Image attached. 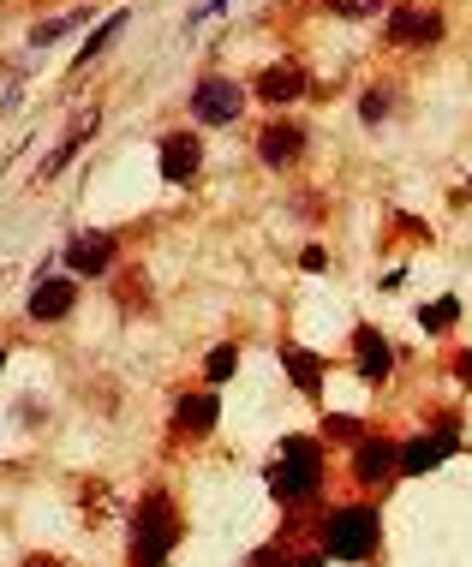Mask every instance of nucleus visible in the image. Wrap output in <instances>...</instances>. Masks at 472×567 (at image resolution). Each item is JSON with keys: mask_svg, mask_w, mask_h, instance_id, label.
Masks as SVG:
<instances>
[{"mask_svg": "<svg viewBox=\"0 0 472 567\" xmlns=\"http://www.w3.org/2000/svg\"><path fill=\"white\" fill-rule=\"evenodd\" d=\"M264 489L294 526H317V508H324V489H329V442L306 431L281 436L264 454Z\"/></svg>", "mask_w": 472, "mask_h": 567, "instance_id": "1", "label": "nucleus"}, {"mask_svg": "<svg viewBox=\"0 0 472 567\" xmlns=\"http://www.w3.org/2000/svg\"><path fill=\"white\" fill-rule=\"evenodd\" d=\"M311 544L341 567H383L389 561L383 502H371V496L324 502V508H317V526H311Z\"/></svg>", "mask_w": 472, "mask_h": 567, "instance_id": "2", "label": "nucleus"}, {"mask_svg": "<svg viewBox=\"0 0 472 567\" xmlns=\"http://www.w3.org/2000/svg\"><path fill=\"white\" fill-rule=\"evenodd\" d=\"M179 544H186V514L162 484H150L126 514V567H167Z\"/></svg>", "mask_w": 472, "mask_h": 567, "instance_id": "3", "label": "nucleus"}, {"mask_svg": "<svg viewBox=\"0 0 472 567\" xmlns=\"http://www.w3.org/2000/svg\"><path fill=\"white\" fill-rule=\"evenodd\" d=\"M461 449H466L461 412H454V406L431 412V419H424L413 436H401V478H407V484H413V478H431V472H443Z\"/></svg>", "mask_w": 472, "mask_h": 567, "instance_id": "4", "label": "nucleus"}, {"mask_svg": "<svg viewBox=\"0 0 472 567\" xmlns=\"http://www.w3.org/2000/svg\"><path fill=\"white\" fill-rule=\"evenodd\" d=\"M347 484H353V496H371V502H383L389 489H401V436H389V431H365L353 449H347Z\"/></svg>", "mask_w": 472, "mask_h": 567, "instance_id": "5", "label": "nucleus"}, {"mask_svg": "<svg viewBox=\"0 0 472 567\" xmlns=\"http://www.w3.org/2000/svg\"><path fill=\"white\" fill-rule=\"evenodd\" d=\"M449 37V19L437 0H394L389 19H383V42L401 54H424V49H443Z\"/></svg>", "mask_w": 472, "mask_h": 567, "instance_id": "6", "label": "nucleus"}, {"mask_svg": "<svg viewBox=\"0 0 472 567\" xmlns=\"http://www.w3.org/2000/svg\"><path fill=\"white\" fill-rule=\"evenodd\" d=\"M216 431H222V389L197 382V389L174 394V412H167V442L174 449H197V442H209Z\"/></svg>", "mask_w": 472, "mask_h": 567, "instance_id": "7", "label": "nucleus"}, {"mask_svg": "<svg viewBox=\"0 0 472 567\" xmlns=\"http://www.w3.org/2000/svg\"><path fill=\"white\" fill-rule=\"evenodd\" d=\"M252 102V84H239L234 72H204L192 84V120L197 126H234Z\"/></svg>", "mask_w": 472, "mask_h": 567, "instance_id": "8", "label": "nucleus"}, {"mask_svg": "<svg viewBox=\"0 0 472 567\" xmlns=\"http://www.w3.org/2000/svg\"><path fill=\"white\" fill-rule=\"evenodd\" d=\"M347 371H353L365 389H389L394 382V341L377 323H353V334H347Z\"/></svg>", "mask_w": 472, "mask_h": 567, "instance_id": "9", "label": "nucleus"}, {"mask_svg": "<svg viewBox=\"0 0 472 567\" xmlns=\"http://www.w3.org/2000/svg\"><path fill=\"white\" fill-rule=\"evenodd\" d=\"M79 299H84L79 275H37L30 293H24V317H30V323H42V329H54V323H66V317L79 311Z\"/></svg>", "mask_w": 472, "mask_h": 567, "instance_id": "10", "label": "nucleus"}, {"mask_svg": "<svg viewBox=\"0 0 472 567\" xmlns=\"http://www.w3.org/2000/svg\"><path fill=\"white\" fill-rule=\"evenodd\" d=\"M60 264H66V275H79V281H102L120 264V239L109 227H84V234H72L60 245Z\"/></svg>", "mask_w": 472, "mask_h": 567, "instance_id": "11", "label": "nucleus"}, {"mask_svg": "<svg viewBox=\"0 0 472 567\" xmlns=\"http://www.w3.org/2000/svg\"><path fill=\"white\" fill-rule=\"evenodd\" d=\"M276 359H281V371L287 382H294V394L299 401H311V406H324V382H329V352H317L306 341H276Z\"/></svg>", "mask_w": 472, "mask_h": 567, "instance_id": "12", "label": "nucleus"}, {"mask_svg": "<svg viewBox=\"0 0 472 567\" xmlns=\"http://www.w3.org/2000/svg\"><path fill=\"white\" fill-rule=\"evenodd\" d=\"M252 144H257V162H264V167H276V174H287V167H299V162H306L311 132L299 126V120L276 114V120H264V126H257Z\"/></svg>", "mask_w": 472, "mask_h": 567, "instance_id": "13", "label": "nucleus"}, {"mask_svg": "<svg viewBox=\"0 0 472 567\" xmlns=\"http://www.w3.org/2000/svg\"><path fill=\"white\" fill-rule=\"evenodd\" d=\"M306 96H311V79H306L299 60H269V66L252 79V102H264V109H276V114H287Z\"/></svg>", "mask_w": 472, "mask_h": 567, "instance_id": "14", "label": "nucleus"}, {"mask_svg": "<svg viewBox=\"0 0 472 567\" xmlns=\"http://www.w3.org/2000/svg\"><path fill=\"white\" fill-rule=\"evenodd\" d=\"M156 167H162V179L167 186H192L197 174H204V137L197 132H162V144H156Z\"/></svg>", "mask_w": 472, "mask_h": 567, "instance_id": "15", "label": "nucleus"}, {"mask_svg": "<svg viewBox=\"0 0 472 567\" xmlns=\"http://www.w3.org/2000/svg\"><path fill=\"white\" fill-rule=\"evenodd\" d=\"M96 126H102V114H96V109L72 120V132L54 144V156H42V162H37V186H42V179H60V174H66V167H72V156H79V150L90 144V137H96Z\"/></svg>", "mask_w": 472, "mask_h": 567, "instance_id": "16", "label": "nucleus"}, {"mask_svg": "<svg viewBox=\"0 0 472 567\" xmlns=\"http://www.w3.org/2000/svg\"><path fill=\"white\" fill-rule=\"evenodd\" d=\"M454 329H461V299H454V293L419 305V334H424V341H443V334H454Z\"/></svg>", "mask_w": 472, "mask_h": 567, "instance_id": "17", "label": "nucleus"}, {"mask_svg": "<svg viewBox=\"0 0 472 567\" xmlns=\"http://www.w3.org/2000/svg\"><path fill=\"white\" fill-rule=\"evenodd\" d=\"M365 431H371V424H365L359 412H335V406H324V419H317V436H324L329 449H353Z\"/></svg>", "mask_w": 472, "mask_h": 567, "instance_id": "18", "label": "nucleus"}, {"mask_svg": "<svg viewBox=\"0 0 472 567\" xmlns=\"http://www.w3.org/2000/svg\"><path fill=\"white\" fill-rule=\"evenodd\" d=\"M239 359H246V347H239V341H216L204 352V382H209V389H227V382L239 377Z\"/></svg>", "mask_w": 472, "mask_h": 567, "instance_id": "19", "label": "nucleus"}, {"mask_svg": "<svg viewBox=\"0 0 472 567\" xmlns=\"http://www.w3.org/2000/svg\"><path fill=\"white\" fill-rule=\"evenodd\" d=\"M126 24H132V12H109V19H102L96 30H90V42H84V49L72 54V72H84L90 60H102V54H109V42H114V37H120V30H126Z\"/></svg>", "mask_w": 472, "mask_h": 567, "instance_id": "20", "label": "nucleus"}, {"mask_svg": "<svg viewBox=\"0 0 472 567\" xmlns=\"http://www.w3.org/2000/svg\"><path fill=\"white\" fill-rule=\"evenodd\" d=\"M114 299H120V311H150V275L144 269H114Z\"/></svg>", "mask_w": 472, "mask_h": 567, "instance_id": "21", "label": "nucleus"}, {"mask_svg": "<svg viewBox=\"0 0 472 567\" xmlns=\"http://www.w3.org/2000/svg\"><path fill=\"white\" fill-rule=\"evenodd\" d=\"M90 19V7H79V12H60V19H42L37 30H30V49H54L60 37H72V30H79Z\"/></svg>", "mask_w": 472, "mask_h": 567, "instance_id": "22", "label": "nucleus"}, {"mask_svg": "<svg viewBox=\"0 0 472 567\" xmlns=\"http://www.w3.org/2000/svg\"><path fill=\"white\" fill-rule=\"evenodd\" d=\"M394 0H324L329 19H347V24H365V19H383Z\"/></svg>", "mask_w": 472, "mask_h": 567, "instance_id": "23", "label": "nucleus"}, {"mask_svg": "<svg viewBox=\"0 0 472 567\" xmlns=\"http://www.w3.org/2000/svg\"><path fill=\"white\" fill-rule=\"evenodd\" d=\"M389 114H394V84H365V96H359V120H365V126H383Z\"/></svg>", "mask_w": 472, "mask_h": 567, "instance_id": "24", "label": "nucleus"}, {"mask_svg": "<svg viewBox=\"0 0 472 567\" xmlns=\"http://www.w3.org/2000/svg\"><path fill=\"white\" fill-rule=\"evenodd\" d=\"M287 556H294V544H287L281 532H276V538H269V544L246 549V561H239V567H287Z\"/></svg>", "mask_w": 472, "mask_h": 567, "instance_id": "25", "label": "nucleus"}, {"mask_svg": "<svg viewBox=\"0 0 472 567\" xmlns=\"http://www.w3.org/2000/svg\"><path fill=\"white\" fill-rule=\"evenodd\" d=\"M449 382H454V389H466V394H472V341L449 352Z\"/></svg>", "mask_w": 472, "mask_h": 567, "instance_id": "26", "label": "nucleus"}, {"mask_svg": "<svg viewBox=\"0 0 472 567\" xmlns=\"http://www.w3.org/2000/svg\"><path fill=\"white\" fill-rule=\"evenodd\" d=\"M287 567H329V556H324V549H317V544L306 538V544H294V556H287Z\"/></svg>", "mask_w": 472, "mask_h": 567, "instance_id": "27", "label": "nucleus"}, {"mask_svg": "<svg viewBox=\"0 0 472 567\" xmlns=\"http://www.w3.org/2000/svg\"><path fill=\"white\" fill-rule=\"evenodd\" d=\"M299 269H306V275H324V269H329V251H324V245L311 239L306 251H299Z\"/></svg>", "mask_w": 472, "mask_h": 567, "instance_id": "28", "label": "nucleus"}, {"mask_svg": "<svg viewBox=\"0 0 472 567\" xmlns=\"http://www.w3.org/2000/svg\"><path fill=\"white\" fill-rule=\"evenodd\" d=\"M227 7H234V0H204L197 12H186V24H204V19H216V12H227Z\"/></svg>", "mask_w": 472, "mask_h": 567, "instance_id": "29", "label": "nucleus"}, {"mask_svg": "<svg viewBox=\"0 0 472 567\" xmlns=\"http://www.w3.org/2000/svg\"><path fill=\"white\" fill-rule=\"evenodd\" d=\"M19 567H72L66 556H49V549H37V556H24Z\"/></svg>", "mask_w": 472, "mask_h": 567, "instance_id": "30", "label": "nucleus"}, {"mask_svg": "<svg viewBox=\"0 0 472 567\" xmlns=\"http://www.w3.org/2000/svg\"><path fill=\"white\" fill-rule=\"evenodd\" d=\"M454 197H461V204H466V197H472V179H466V186H461V192H454Z\"/></svg>", "mask_w": 472, "mask_h": 567, "instance_id": "31", "label": "nucleus"}, {"mask_svg": "<svg viewBox=\"0 0 472 567\" xmlns=\"http://www.w3.org/2000/svg\"><path fill=\"white\" fill-rule=\"evenodd\" d=\"M0 371H7V347H0Z\"/></svg>", "mask_w": 472, "mask_h": 567, "instance_id": "32", "label": "nucleus"}]
</instances>
